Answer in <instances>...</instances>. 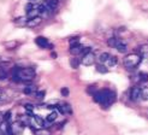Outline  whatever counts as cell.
Here are the masks:
<instances>
[{"label":"cell","instance_id":"ac0fdd59","mask_svg":"<svg viewBox=\"0 0 148 135\" xmlns=\"http://www.w3.org/2000/svg\"><path fill=\"white\" fill-rule=\"evenodd\" d=\"M97 71L100 72V74H107L108 72V69L105 64H98L97 65Z\"/></svg>","mask_w":148,"mask_h":135},{"label":"cell","instance_id":"3957f363","mask_svg":"<svg viewBox=\"0 0 148 135\" xmlns=\"http://www.w3.org/2000/svg\"><path fill=\"white\" fill-rule=\"evenodd\" d=\"M141 61H142V58L140 57L138 53H130L123 58V64L127 69H134V68L140 65Z\"/></svg>","mask_w":148,"mask_h":135},{"label":"cell","instance_id":"7402d4cb","mask_svg":"<svg viewBox=\"0 0 148 135\" xmlns=\"http://www.w3.org/2000/svg\"><path fill=\"white\" fill-rule=\"evenodd\" d=\"M24 109H25L27 112L32 114V112L34 111V105H33V104H25V105H24Z\"/></svg>","mask_w":148,"mask_h":135},{"label":"cell","instance_id":"d4e9b609","mask_svg":"<svg viewBox=\"0 0 148 135\" xmlns=\"http://www.w3.org/2000/svg\"><path fill=\"white\" fill-rule=\"evenodd\" d=\"M35 96L38 99H43V96H45V91H38L35 93Z\"/></svg>","mask_w":148,"mask_h":135},{"label":"cell","instance_id":"6da1fadb","mask_svg":"<svg viewBox=\"0 0 148 135\" xmlns=\"http://www.w3.org/2000/svg\"><path fill=\"white\" fill-rule=\"evenodd\" d=\"M93 96H94V100L101 104L102 106H108L114 100V93L111 92L110 89H100Z\"/></svg>","mask_w":148,"mask_h":135},{"label":"cell","instance_id":"ffe728a7","mask_svg":"<svg viewBox=\"0 0 148 135\" xmlns=\"http://www.w3.org/2000/svg\"><path fill=\"white\" fill-rule=\"evenodd\" d=\"M141 99L147 101L148 100V87L142 88V92H141Z\"/></svg>","mask_w":148,"mask_h":135},{"label":"cell","instance_id":"4fadbf2b","mask_svg":"<svg viewBox=\"0 0 148 135\" xmlns=\"http://www.w3.org/2000/svg\"><path fill=\"white\" fill-rule=\"evenodd\" d=\"M28 22H29V18L27 16L25 17H18V18L14 19V24H17V25H27Z\"/></svg>","mask_w":148,"mask_h":135},{"label":"cell","instance_id":"2e32d148","mask_svg":"<svg viewBox=\"0 0 148 135\" xmlns=\"http://www.w3.org/2000/svg\"><path fill=\"white\" fill-rule=\"evenodd\" d=\"M41 23V18L40 17H36V18H33V19H29V22H28V27H36V25H39Z\"/></svg>","mask_w":148,"mask_h":135},{"label":"cell","instance_id":"5bb4252c","mask_svg":"<svg viewBox=\"0 0 148 135\" xmlns=\"http://www.w3.org/2000/svg\"><path fill=\"white\" fill-rule=\"evenodd\" d=\"M23 92H24V94H27V95H32V94H35L36 92H38V89H36L35 86H27V87L23 89Z\"/></svg>","mask_w":148,"mask_h":135},{"label":"cell","instance_id":"836d02e7","mask_svg":"<svg viewBox=\"0 0 148 135\" xmlns=\"http://www.w3.org/2000/svg\"><path fill=\"white\" fill-rule=\"evenodd\" d=\"M0 124H1V122H0Z\"/></svg>","mask_w":148,"mask_h":135},{"label":"cell","instance_id":"ba28073f","mask_svg":"<svg viewBox=\"0 0 148 135\" xmlns=\"http://www.w3.org/2000/svg\"><path fill=\"white\" fill-rule=\"evenodd\" d=\"M35 42H36V45H38L39 47H41V48H48V47H51L48 40L46 39V37H43V36H38V37L35 39Z\"/></svg>","mask_w":148,"mask_h":135},{"label":"cell","instance_id":"9a60e30c","mask_svg":"<svg viewBox=\"0 0 148 135\" xmlns=\"http://www.w3.org/2000/svg\"><path fill=\"white\" fill-rule=\"evenodd\" d=\"M117 63H118V59H117L114 56H111V57L107 59V62L105 63V65H106L107 68H110V66H114V65H117Z\"/></svg>","mask_w":148,"mask_h":135},{"label":"cell","instance_id":"8992f818","mask_svg":"<svg viewBox=\"0 0 148 135\" xmlns=\"http://www.w3.org/2000/svg\"><path fill=\"white\" fill-rule=\"evenodd\" d=\"M95 54L93 53V52H88V53H86L82 59H81V64L84 65V66H90L95 63Z\"/></svg>","mask_w":148,"mask_h":135},{"label":"cell","instance_id":"8fae6325","mask_svg":"<svg viewBox=\"0 0 148 135\" xmlns=\"http://www.w3.org/2000/svg\"><path fill=\"white\" fill-rule=\"evenodd\" d=\"M138 54L142 59H148V43H143L138 47Z\"/></svg>","mask_w":148,"mask_h":135},{"label":"cell","instance_id":"5b68a950","mask_svg":"<svg viewBox=\"0 0 148 135\" xmlns=\"http://www.w3.org/2000/svg\"><path fill=\"white\" fill-rule=\"evenodd\" d=\"M24 130V124L21 121L12 122L9 125V135H19Z\"/></svg>","mask_w":148,"mask_h":135},{"label":"cell","instance_id":"9c48e42d","mask_svg":"<svg viewBox=\"0 0 148 135\" xmlns=\"http://www.w3.org/2000/svg\"><path fill=\"white\" fill-rule=\"evenodd\" d=\"M114 48H117V51H119L121 53H125V52L128 51V45H127V42H125L124 40L118 39L117 40V45H116Z\"/></svg>","mask_w":148,"mask_h":135},{"label":"cell","instance_id":"7c38bea8","mask_svg":"<svg viewBox=\"0 0 148 135\" xmlns=\"http://www.w3.org/2000/svg\"><path fill=\"white\" fill-rule=\"evenodd\" d=\"M57 117H58L57 111H52L51 114H48V115H47V117H46L45 125H47V124H52V123H53V122L56 121V119H57Z\"/></svg>","mask_w":148,"mask_h":135},{"label":"cell","instance_id":"7a4b0ae2","mask_svg":"<svg viewBox=\"0 0 148 135\" xmlns=\"http://www.w3.org/2000/svg\"><path fill=\"white\" fill-rule=\"evenodd\" d=\"M35 77V70L30 68H22V69H13V79L16 81H23L28 82L32 81Z\"/></svg>","mask_w":148,"mask_h":135},{"label":"cell","instance_id":"277c9868","mask_svg":"<svg viewBox=\"0 0 148 135\" xmlns=\"http://www.w3.org/2000/svg\"><path fill=\"white\" fill-rule=\"evenodd\" d=\"M28 124L30 125V128L38 130V129H42L45 128V121L38 115H32L30 117H29V122Z\"/></svg>","mask_w":148,"mask_h":135},{"label":"cell","instance_id":"44dd1931","mask_svg":"<svg viewBox=\"0 0 148 135\" xmlns=\"http://www.w3.org/2000/svg\"><path fill=\"white\" fill-rule=\"evenodd\" d=\"M117 37H110V39L107 40V45L110 47H116V45H117Z\"/></svg>","mask_w":148,"mask_h":135},{"label":"cell","instance_id":"d6a6232c","mask_svg":"<svg viewBox=\"0 0 148 135\" xmlns=\"http://www.w3.org/2000/svg\"><path fill=\"white\" fill-rule=\"evenodd\" d=\"M29 1H33V0H29Z\"/></svg>","mask_w":148,"mask_h":135},{"label":"cell","instance_id":"e0dca14e","mask_svg":"<svg viewBox=\"0 0 148 135\" xmlns=\"http://www.w3.org/2000/svg\"><path fill=\"white\" fill-rule=\"evenodd\" d=\"M110 57H111V54L108 53V52H103V53H101V54H100L99 61H100V63H101V64H105Z\"/></svg>","mask_w":148,"mask_h":135},{"label":"cell","instance_id":"cb8c5ba5","mask_svg":"<svg viewBox=\"0 0 148 135\" xmlns=\"http://www.w3.org/2000/svg\"><path fill=\"white\" fill-rule=\"evenodd\" d=\"M7 77V70H4L0 68V80H5Z\"/></svg>","mask_w":148,"mask_h":135},{"label":"cell","instance_id":"f546056e","mask_svg":"<svg viewBox=\"0 0 148 135\" xmlns=\"http://www.w3.org/2000/svg\"><path fill=\"white\" fill-rule=\"evenodd\" d=\"M140 76L142 77V80H143V81H148V75H147V74H141Z\"/></svg>","mask_w":148,"mask_h":135},{"label":"cell","instance_id":"52a82bcc","mask_svg":"<svg viewBox=\"0 0 148 135\" xmlns=\"http://www.w3.org/2000/svg\"><path fill=\"white\" fill-rule=\"evenodd\" d=\"M141 92H142V89H141L140 86L131 87V89H130V99L132 101H137L140 98H141Z\"/></svg>","mask_w":148,"mask_h":135},{"label":"cell","instance_id":"4dcf8cb0","mask_svg":"<svg viewBox=\"0 0 148 135\" xmlns=\"http://www.w3.org/2000/svg\"><path fill=\"white\" fill-rule=\"evenodd\" d=\"M0 122H4V114L0 112Z\"/></svg>","mask_w":148,"mask_h":135},{"label":"cell","instance_id":"f1b7e54d","mask_svg":"<svg viewBox=\"0 0 148 135\" xmlns=\"http://www.w3.org/2000/svg\"><path fill=\"white\" fill-rule=\"evenodd\" d=\"M62 94L66 96V95H68V94H69V89H68V88H66V87H65V88H63V89H62Z\"/></svg>","mask_w":148,"mask_h":135},{"label":"cell","instance_id":"1f68e13d","mask_svg":"<svg viewBox=\"0 0 148 135\" xmlns=\"http://www.w3.org/2000/svg\"><path fill=\"white\" fill-rule=\"evenodd\" d=\"M0 135H6V134H5L4 132H1V130H0Z\"/></svg>","mask_w":148,"mask_h":135},{"label":"cell","instance_id":"4316f807","mask_svg":"<svg viewBox=\"0 0 148 135\" xmlns=\"http://www.w3.org/2000/svg\"><path fill=\"white\" fill-rule=\"evenodd\" d=\"M81 62H79V59H76V58H73V59H71V65L73 66V68H75V69H76V68H77V65L79 64Z\"/></svg>","mask_w":148,"mask_h":135},{"label":"cell","instance_id":"484cf974","mask_svg":"<svg viewBox=\"0 0 148 135\" xmlns=\"http://www.w3.org/2000/svg\"><path fill=\"white\" fill-rule=\"evenodd\" d=\"M11 118V111H7L4 114V122H9Z\"/></svg>","mask_w":148,"mask_h":135},{"label":"cell","instance_id":"603a6c76","mask_svg":"<svg viewBox=\"0 0 148 135\" xmlns=\"http://www.w3.org/2000/svg\"><path fill=\"white\" fill-rule=\"evenodd\" d=\"M69 43H70V47L75 46V45H78L79 41H78V37H72V39L69 40Z\"/></svg>","mask_w":148,"mask_h":135},{"label":"cell","instance_id":"d6986e66","mask_svg":"<svg viewBox=\"0 0 148 135\" xmlns=\"http://www.w3.org/2000/svg\"><path fill=\"white\" fill-rule=\"evenodd\" d=\"M35 135H51V132L47 128H42V129L35 130Z\"/></svg>","mask_w":148,"mask_h":135},{"label":"cell","instance_id":"83f0119b","mask_svg":"<svg viewBox=\"0 0 148 135\" xmlns=\"http://www.w3.org/2000/svg\"><path fill=\"white\" fill-rule=\"evenodd\" d=\"M34 7H35V5H33L32 3H29V4L25 6V11H27V12H28V11H30V10L34 9Z\"/></svg>","mask_w":148,"mask_h":135},{"label":"cell","instance_id":"30bf717a","mask_svg":"<svg viewBox=\"0 0 148 135\" xmlns=\"http://www.w3.org/2000/svg\"><path fill=\"white\" fill-rule=\"evenodd\" d=\"M70 53L73 54V56H77V54H81V53H84V47H83L81 43L75 45V46L70 47Z\"/></svg>","mask_w":148,"mask_h":135}]
</instances>
